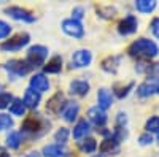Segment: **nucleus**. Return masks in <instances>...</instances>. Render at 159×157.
I'll use <instances>...</instances> for the list:
<instances>
[{
	"label": "nucleus",
	"instance_id": "obj_4",
	"mask_svg": "<svg viewBox=\"0 0 159 157\" xmlns=\"http://www.w3.org/2000/svg\"><path fill=\"white\" fill-rule=\"evenodd\" d=\"M62 30L67 33V35L75 37V38H81L83 33H84L81 22L76 21V19H73V18H72V19H65V21L62 22Z\"/></svg>",
	"mask_w": 159,
	"mask_h": 157
},
{
	"label": "nucleus",
	"instance_id": "obj_7",
	"mask_svg": "<svg viewBox=\"0 0 159 157\" xmlns=\"http://www.w3.org/2000/svg\"><path fill=\"white\" fill-rule=\"evenodd\" d=\"M64 103H65V98H64V94L62 92H57L54 94L46 103V111L51 113V114H59L61 110L64 108Z\"/></svg>",
	"mask_w": 159,
	"mask_h": 157
},
{
	"label": "nucleus",
	"instance_id": "obj_12",
	"mask_svg": "<svg viewBox=\"0 0 159 157\" xmlns=\"http://www.w3.org/2000/svg\"><path fill=\"white\" fill-rule=\"evenodd\" d=\"M78 111H80V107L76 102H65L64 108H62V117L67 122H72L78 116Z\"/></svg>",
	"mask_w": 159,
	"mask_h": 157
},
{
	"label": "nucleus",
	"instance_id": "obj_17",
	"mask_svg": "<svg viewBox=\"0 0 159 157\" xmlns=\"http://www.w3.org/2000/svg\"><path fill=\"white\" fill-rule=\"evenodd\" d=\"M97 100H99V108L100 110H107L111 107V103H113V97L110 94V90L107 89H99V92H97Z\"/></svg>",
	"mask_w": 159,
	"mask_h": 157
},
{
	"label": "nucleus",
	"instance_id": "obj_33",
	"mask_svg": "<svg viewBox=\"0 0 159 157\" xmlns=\"http://www.w3.org/2000/svg\"><path fill=\"white\" fill-rule=\"evenodd\" d=\"M139 143H140L142 146L151 145V143H153V137H151L150 133H143V135H140V138H139Z\"/></svg>",
	"mask_w": 159,
	"mask_h": 157
},
{
	"label": "nucleus",
	"instance_id": "obj_22",
	"mask_svg": "<svg viewBox=\"0 0 159 157\" xmlns=\"http://www.w3.org/2000/svg\"><path fill=\"white\" fill-rule=\"evenodd\" d=\"M61 68H62V59L59 56H54L45 65V72L46 73H59Z\"/></svg>",
	"mask_w": 159,
	"mask_h": 157
},
{
	"label": "nucleus",
	"instance_id": "obj_31",
	"mask_svg": "<svg viewBox=\"0 0 159 157\" xmlns=\"http://www.w3.org/2000/svg\"><path fill=\"white\" fill-rule=\"evenodd\" d=\"M13 125V121H11V117L7 116V114H0V130H3V129H10Z\"/></svg>",
	"mask_w": 159,
	"mask_h": 157
},
{
	"label": "nucleus",
	"instance_id": "obj_34",
	"mask_svg": "<svg viewBox=\"0 0 159 157\" xmlns=\"http://www.w3.org/2000/svg\"><path fill=\"white\" fill-rule=\"evenodd\" d=\"M11 100H13V97L10 94H0V108H7Z\"/></svg>",
	"mask_w": 159,
	"mask_h": 157
},
{
	"label": "nucleus",
	"instance_id": "obj_39",
	"mask_svg": "<svg viewBox=\"0 0 159 157\" xmlns=\"http://www.w3.org/2000/svg\"><path fill=\"white\" fill-rule=\"evenodd\" d=\"M96 157H97V155H96Z\"/></svg>",
	"mask_w": 159,
	"mask_h": 157
},
{
	"label": "nucleus",
	"instance_id": "obj_38",
	"mask_svg": "<svg viewBox=\"0 0 159 157\" xmlns=\"http://www.w3.org/2000/svg\"><path fill=\"white\" fill-rule=\"evenodd\" d=\"M29 157H38V155H37V154H32V155H29Z\"/></svg>",
	"mask_w": 159,
	"mask_h": 157
},
{
	"label": "nucleus",
	"instance_id": "obj_18",
	"mask_svg": "<svg viewBox=\"0 0 159 157\" xmlns=\"http://www.w3.org/2000/svg\"><path fill=\"white\" fill-rule=\"evenodd\" d=\"M67 152L69 151L62 148L61 145H49L43 148V154L46 157H64V155H67Z\"/></svg>",
	"mask_w": 159,
	"mask_h": 157
},
{
	"label": "nucleus",
	"instance_id": "obj_14",
	"mask_svg": "<svg viewBox=\"0 0 159 157\" xmlns=\"http://www.w3.org/2000/svg\"><path fill=\"white\" fill-rule=\"evenodd\" d=\"M121 63V56H108L107 59L102 60V68L108 73H116Z\"/></svg>",
	"mask_w": 159,
	"mask_h": 157
},
{
	"label": "nucleus",
	"instance_id": "obj_3",
	"mask_svg": "<svg viewBox=\"0 0 159 157\" xmlns=\"http://www.w3.org/2000/svg\"><path fill=\"white\" fill-rule=\"evenodd\" d=\"M137 94L140 97H151L154 94L159 95V76H151L150 80L143 81L137 87Z\"/></svg>",
	"mask_w": 159,
	"mask_h": 157
},
{
	"label": "nucleus",
	"instance_id": "obj_2",
	"mask_svg": "<svg viewBox=\"0 0 159 157\" xmlns=\"http://www.w3.org/2000/svg\"><path fill=\"white\" fill-rule=\"evenodd\" d=\"M46 56H48V48L37 45V46H32V48L29 49L25 62L29 63L30 68H32V67H40V65H43Z\"/></svg>",
	"mask_w": 159,
	"mask_h": 157
},
{
	"label": "nucleus",
	"instance_id": "obj_35",
	"mask_svg": "<svg viewBox=\"0 0 159 157\" xmlns=\"http://www.w3.org/2000/svg\"><path fill=\"white\" fill-rule=\"evenodd\" d=\"M151 32L156 38H159V18H154L151 21Z\"/></svg>",
	"mask_w": 159,
	"mask_h": 157
},
{
	"label": "nucleus",
	"instance_id": "obj_26",
	"mask_svg": "<svg viewBox=\"0 0 159 157\" xmlns=\"http://www.w3.org/2000/svg\"><path fill=\"white\" fill-rule=\"evenodd\" d=\"M145 129H147L148 133H159V116L150 117L145 124Z\"/></svg>",
	"mask_w": 159,
	"mask_h": 157
},
{
	"label": "nucleus",
	"instance_id": "obj_30",
	"mask_svg": "<svg viewBox=\"0 0 159 157\" xmlns=\"http://www.w3.org/2000/svg\"><path fill=\"white\" fill-rule=\"evenodd\" d=\"M54 138H56V141H59V143H65V141H67V138H69V130L65 129V127H61L57 132H56Z\"/></svg>",
	"mask_w": 159,
	"mask_h": 157
},
{
	"label": "nucleus",
	"instance_id": "obj_21",
	"mask_svg": "<svg viewBox=\"0 0 159 157\" xmlns=\"http://www.w3.org/2000/svg\"><path fill=\"white\" fill-rule=\"evenodd\" d=\"M22 129L25 132H38L42 129V121L38 117H27L22 124Z\"/></svg>",
	"mask_w": 159,
	"mask_h": 157
},
{
	"label": "nucleus",
	"instance_id": "obj_27",
	"mask_svg": "<svg viewBox=\"0 0 159 157\" xmlns=\"http://www.w3.org/2000/svg\"><path fill=\"white\" fill-rule=\"evenodd\" d=\"M80 148L84 152H94L97 149V143L94 138H84L81 143H80Z\"/></svg>",
	"mask_w": 159,
	"mask_h": 157
},
{
	"label": "nucleus",
	"instance_id": "obj_13",
	"mask_svg": "<svg viewBox=\"0 0 159 157\" xmlns=\"http://www.w3.org/2000/svg\"><path fill=\"white\" fill-rule=\"evenodd\" d=\"M30 87H32V90H35L38 94L45 92L49 87V81H48V78H45V75H35L30 80Z\"/></svg>",
	"mask_w": 159,
	"mask_h": 157
},
{
	"label": "nucleus",
	"instance_id": "obj_20",
	"mask_svg": "<svg viewBox=\"0 0 159 157\" xmlns=\"http://www.w3.org/2000/svg\"><path fill=\"white\" fill-rule=\"evenodd\" d=\"M134 86H135L134 81H130V83H127V84H115V86H113L115 95H116L118 98H124V97L129 95L130 90L134 89Z\"/></svg>",
	"mask_w": 159,
	"mask_h": 157
},
{
	"label": "nucleus",
	"instance_id": "obj_29",
	"mask_svg": "<svg viewBox=\"0 0 159 157\" xmlns=\"http://www.w3.org/2000/svg\"><path fill=\"white\" fill-rule=\"evenodd\" d=\"M97 13H99V15H100L102 18L110 19V18H113V16H115L116 10H115V8H111V7H97Z\"/></svg>",
	"mask_w": 159,
	"mask_h": 157
},
{
	"label": "nucleus",
	"instance_id": "obj_11",
	"mask_svg": "<svg viewBox=\"0 0 159 157\" xmlns=\"http://www.w3.org/2000/svg\"><path fill=\"white\" fill-rule=\"evenodd\" d=\"M99 149H100L102 154H107V155H116V154H119V151H121V148H119V143H118L115 138L103 140V141L100 143Z\"/></svg>",
	"mask_w": 159,
	"mask_h": 157
},
{
	"label": "nucleus",
	"instance_id": "obj_23",
	"mask_svg": "<svg viewBox=\"0 0 159 157\" xmlns=\"http://www.w3.org/2000/svg\"><path fill=\"white\" fill-rule=\"evenodd\" d=\"M88 132H89V124L83 119V121H80V122L75 125V129H73V138L80 140V138L86 137Z\"/></svg>",
	"mask_w": 159,
	"mask_h": 157
},
{
	"label": "nucleus",
	"instance_id": "obj_24",
	"mask_svg": "<svg viewBox=\"0 0 159 157\" xmlns=\"http://www.w3.org/2000/svg\"><path fill=\"white\" fill-rule=\"evenodd\" d=\"M135 8L140 13H151L156 8V2H154V0H137V2H135Z\"/></svg>",
	"mask_w": 159,
	"mask_h": 157
},
{
	"label": "nucleus",
	"instance_id": "obj_36",
	"mask_svg": "<svg viewBox=\"0 0 159 157\" xmlns=\"http://www.w3.org/2000/svg\"><path fill=\"white\" fill-rule=\"evenodd\" d=\"M126 122H127V117H126V113H118V119H116V125H124V127H126Z\"/></svg>",
	"mask_w": 159,
	"mask_h": 157
},
{
	"label": "nucleus",
	"instance_id": "obj_28",
	"mask_svg": "<svg viewBox=\"0 0 159 157\" xmlns=\"http://www.w3.org/2000/svg\"><path fill=\"white\" fill-rule=\"evenodd\" d=\"M7 145H8L10 148H13V149H16V148L21 145V135H19L18 132H11V133L8 135V138H7Z\"/></svg>",
	"mask_w": 159,
	"mask_h": 157
},
{
	"label": "nucleus",
	"instance_id": "obj_9",
	"mask_svg": "<svg viewBox=\"0 0 159 157\" xmlns=\"http://www.w3.org/2000/svg\"><path fill=\"white\" fill-rule=\"evenodd\" d=\"M7 13L11 16V18H15L18 21H25V22H34L35 18L30 11L27 10H24V8H19V7H11L7 10Z\"/></svg>",
	"mask_w": 159,
	"mask_h": 157
},
{
	"label": "nucleus",
	"instance_id": "obj_1",
	"mask_svg": "<svg viewBox=\"0 0 159 157\" xmlns=\"http://www.w3.org/2000/svg\"><path fill=\"white\" fill-rule=\"evenodd\" d=\"M129 56L137 57V59H153L157 56L159 48L154 41L147 40V38H139L127 48Z\"/></svg>",
	"mask_w": 159,
	"mask_h": 157
},
{
	"label": "nucleus",
	"instance_id": "obj_15",
	"mask_svg": "<svg viewBox=\"0 0 159 157\" xmlns=\"http://www.w3.org/2000/svg\"><path fill=\"white\" fill-rule=\"evenodd\" d=\"M70 92L73 95H80L83 97L89 92V83L88 81H83V80H75L70 83Z\"/></svg>",
	"mask_w": 159,
	"mask_h": 157
},
{
	"label": "nucleus",
	"instance_id": "obj_6",
	"mask_svg": "<svg viewBox=\"0 0 159 157\" xmlns=\"http://www.w3.org/2000/svg\"><path fill=\"white\" fill-rule=\"evenodd\" d=\"M139 29V21L135 16H126L121 22L118 24V32L121 33V35H130V33H134L135 30Z\"/></svg>",
	"mask_w": 159,
	"mask_h": 157
},
{
	"label": "nucleus",
	"instance_id": "obj_25",
	"mask_svg": "<svg viewBox=\"0 0 159 157\" xmlns=\"http://www.w3.org/2000/svg\"><path fill=\"white\" fill-rule=\"evenodd\" d=\"M25 111V105L22 100L16 98V100H13V103L10 105V113L11 114H15V116H22Z\"/></svg>",
	"mask_w": 159,
	"mask_h": 157
},
{
	"label": "nucleus",
	"instance_id": "obj_19",
	"mask_svg": "<svg viewBox=\"0 0 159 157\" xmlns=\"http://www.w3.org/2000/svg\"><path fill=\"white\" fill-rule=\"evenodd\" d=\"M38 102H40V94L35 92L32 89H27L24 94V105L29 108H37L38 107Z\"/></svg>",
	"mask_w": 159,
	"mask_h": 157
},
{
	"label": "nucleus",
	"instance_id": "obj_5",
	"mask_svg": "<svg viewBox=\"0 0 159 157\" xmlns=\"http://www.w3.org/2000/svg\"><path fill=\"white\" fill-rule=\"evenodd\" d=\"M27 43H29V35L27 33H18L16 37H13L8 41H5L2 45V49L3 51H18Z\"/></svg>",
	"mask_w": 159,
	"mask_h": 157
},
{
	"label": "nucleus",
	"instance_id": "obj_37",
	"mask_svg": "<svg viewBox=\"0 0 159 157\" xmlns=\"http://www.w3.org/2000/svg\"><path fill=\"white\" fill-rule=\"evenodd\" d=\"M80 18H83V8H75L73 10V19H80Z\"/></svg>",
	"mask_w": 159,
	"mask_h": 157
},
{
	"label": "nucleus",
	"instance_id": "obj_32",
	"mask_svg": "<svg viewBox=\"0 0 159 157\" xmlns=\"http://www.w3.org/2000/svg\"><path fill=\"white\" fill-rule=\"evenodd\" d=\"M10 25L7 24V22H3V21H0V40L2 38H5V37H8V33H10Z\"/></svg>",
	"mask_w": 159,
	"mask_h": 157
},
{
	"label": "nucleus",
	"instance_id": "obj_10",
	"mask_svg": "<svg viewBox=\"0 0 159 157\" xmlns=\"http://www.w3.org/2000/svg\"><path fill=\"white\" fill-rule=\"evenodd\" d=\"M7 68H8L11 73L18 75V76H22V75H25V73H29V70H30L29 63L25 62V60H19V59H15V60L7 62Z\"/></svg>",
	"mask_w": 159,
	"mask_h": 157
},
{
	"label": "nucleus",
	"instance_id": "obj_8",
	"mask_svg": "<svg viewBox=\"0 0 159 157\" xmlns=\"http://www.w3.org/2000/svg\"><path fill=\"white\" fill-rule=\"evenodd\" d=\"M92 60V56H91V51L88 49H80L76 51L73 57H72V63H73V67L80 68V67H86V65H89Z\"/></svg>",
	"mask_w": 159,
	"mask_h": 157
},
{
	"label": "nucleus",
	"instance_id": "obj_16",
	"mask_svg": "<svg viewBox=\"0 0 159 157\" xmlns=\"http://www.w3.org/2000/svg\"><path fill=\"white\" fill-rule=\"evenodd\" d=\"M88 116H89V119L94 122L96 125H103L105 122H107V114H105V111L100 110L99 107L91 108V110L88 111Z\"/></svg>",
	"mask_w": 159,
	"mask_h": 157
}]
</instances>
